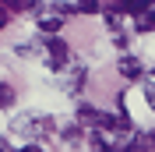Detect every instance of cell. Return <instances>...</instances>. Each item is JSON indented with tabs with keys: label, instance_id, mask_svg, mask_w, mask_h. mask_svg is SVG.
Returning <instances> with one entry per match:
<instances>
[{
	"label": "cell",
	"instance_id": "cell-7",
	"mask_svg": "<svg viewBox=\"0 0 155 152\" xmlns=\"http://www.w3.org/2000/svg\"><path fill=\"white\" fill-rule=\"evenodd\" d=\"M0 7L7 11V14H11V11H28L32 0H0Z\"/></svg>",
	"mask_w": 155,
	"mask_h": 152
},
{
	"label": "cell",
	"instance_id": "cell-11",
	"mask_svg": "<svg viewBox=\"0 0 155 152\" xmlns=\"http://www.w3.org/2000/svg\"><path fill=\"white\" fill-rule=\"evenodd\" d=\"M64 138H67V142H74V138H81V127H78V124H74V127H67V131H64Z\"/></svg>",
	"mask_w": 155,
	"mask_h": 152
},
{
	"label": "cell",
	"instance_id": "cell-1",
	"mask_svg": "<svg viewBox=\"0 0 155 152\" xmlns=\"http://www.w3.org/2000/svg\"><path fill=\"white\" fill-rule=\"evenodd\" d=\"M46 50H49V60H46L49 67H64V64H67V53H71V50H67L64 39H57V36L46 39Z\"/></svg>",
	"mask_w": 155,
	"mask_h": 152
},
{
	"label": "cell",
	"instance_id": "cell-4",
	"mask_svg": "<svg viewBox=\"0 0 155 152\" xmlns=\"http://www.w3.org/2000/svg\"><path fill=\"white\" fill-rule=\"evenodd\" d=\"M39 29L46 32V39H53L60 32V18H49V14H42V18H39Z\"/></svg>",
	"mask_w": 155,
	"mask_h": 152
},
{
	"label": "cell",
	"instance_id": "cell-5",
	"mask_svg": "<svg viewBox=\"0 0 155 152\" xmlns=\"http://www.w3.org/2000/svg\"><path fill=\"white\" fill-rule=\"evenodd\" d=\"M0 106H4V110L14 106V88H11L7 81H0Z\"/></svg>",
	"mask_w": 155,
	"mask_h": 152
},
{
	"label": "cell",
	"instance_id": "cell-6",
	"mask_svg": "<svg viewBox=\"0 0 155 152\" xmlns=\"http://www.w3.org/2000/svg\"><path fill=\"white\" fill-rule=\"evenodd\" d=\"M152 29H155V11L137 14V32H152Z\"/></svg>",
	"mask_w": 155,
	"mask_h": 152
},
{
	"label": "cell",
	"instance_id": "cell-12",
	"mask_svg": "<svg viewBox=\"0 0 155 152\" xmlns=\"http://www.w3.org/2000/svg\"><path fill=\"white\" fill-rule=\"evenodd\" d=\"M18 152H42V149H39V145H21Z\"/></svg>",
	"mask_w": 155,
	"mask_h": 152
},
{
	"label": "cell",
	"instance_id": "cell-9",
	"mask_svg": "<svg viewBox=\"0 0 155 152\" xmlns=\"http://www.w3.org/2000/svg\"><path fill=\"white\" fill-rule=\"evenodd\" d=\"M137 142L145 145V149H155V131H148V134H137Z\"/></svg>",
	"mask_w": 155,
	"mask_h": 152
},
{
	"label": "cell",
	"instance_id": "cell-8",
	"mask_svg": "<svg viewBox=\"0 0 155 152\" xmlns=\"http://www.w3.org/2000/svg\"><path fill=\"white\" fill-rule=\"evenodd\" d=\"M74 11H81V14H99L102 7H99V0H78Z\"/></svg>",
	"mask_w": 155,
	"mask_h": 152
},
{
	"label": "cell",
	"instance_id": "cell-3",
	"mask_svg": "<svg viewBox=\"0 0 155 152\" xmlns=\"http://www.w3.org/2000/svg\"><path fill=\"white\" fill-rule=\"evenodd\" d=\"M120 74L130 78V81H137V78H141V64H137L134 57H124V60H120Z\"/></svg>",
	"mask_w": 155,
	"mask_h": 152
},
{
	"label": "cell",
	"instance_id": "cell-10",
	"mask_svg": "<svg viewBox=\"0 0 155 152\" xmlns=\"http://www.w3.org/2000/svg\"><path fill=\"white\" fill-rule=\"evenodd\" d=\"M145 99H148V106L155 110V81H148V85H145Z\"/></svg>",
	"mask_w": 155,
	"mask_h": 152
},
{
	"label": "cell",
	"instance_id": "cell-2",
	"mask_svg": "<svg viewBox=\"0 0 155 152\" xmlns=\"http://www.w3.org/2000/svg\"><path fill=\"white\" fill-rule=\"evenodd\" d=\"M102 117L95 106H78V127H102Z\"/></svg>",
	"mask_w": 155,
	"mask_h": 152
},
{
	"label": "cell",
	"instance_id": "cell-13",
	"mask_svg": "<svg viewBox=\"0 0 155 152\" xmlns=\"http://www.w3.org/2000/svg\"><path fill=\"white\" fill-rule=\"evenodd\" d=\"M7 18H11V14H7V11H4V7H0V29L7 25Z\"/></svg>",
	"mask_w": 155,
	"mask_h": 152
}]
</instances>
